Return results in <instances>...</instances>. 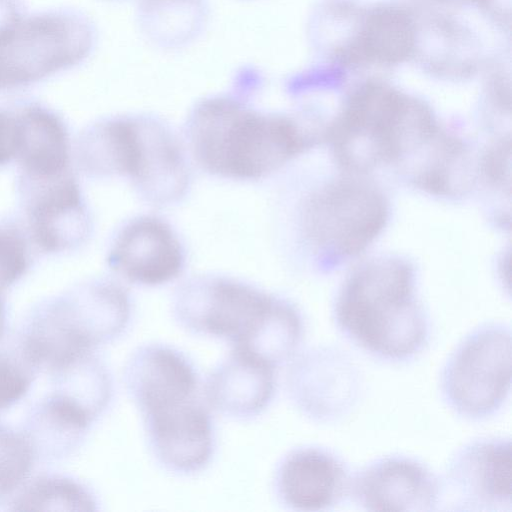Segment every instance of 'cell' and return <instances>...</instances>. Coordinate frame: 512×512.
Returning <instances> with one entry per match:
<instances>
[{"label":"cell","instance_id":"cell-9","mask_svg":"<svg viewBox=\"0 0 512 512\" xmlns=\"http://www.w3.org/2000/svg\"><path fill=\"white\" fill-rule=\"evenodd\" d=\"M286 375L288 394L307 417L337 421L356 406L362 391L358 367L345 351L317 346L295 355Z\"/></svg>","mask_w":512,"mask_h":512},{"label":"cell","instance_id":"cell-26","mask_svg":"<svg viewBox=\"0 0 512 512\" xmlns=\"http://www.w3.org/2000/svg\"><path fill=\"white\" fill-rule=\"evenodd\" d=\"M484 173L494 185L510 183V141H500L489 149L484 160Z\"/></svg>","mask_w":512,"mask_h":512},{"label":"cell","instance_id":"cell-14","mask_svg":"<svg viewBox=\"0 0 512 512\" xmlns=\"http://www.w3.org/2000/svg\"><path fill=\"white\" fill-rule=\"evenodd\" d=\"M108 261L131 282L159 285L179 275L184 254L170 226L146 216L133 220L118 233Z\"/></svg>","mask_w":512,"mask_h":512},{"label":"cell","instance_id":"cell-25","mask_svg":"<svg viewBox=\"0 0 512 512\" xmlns=\"http://www.w3.org/2000/svg\"><path fill=\"white\" fill-rule=\"evenodd\" d=\"M21 140L18 112L0 109V167L16 159Z\"/></svg>","mask_w":512,"mask_h":512},{"label":"cell","instance_id":"cell-21","mask_svg":"<svg viewBox=\"0 0 512 512\" xmlns=\"http://www.w3.org/2000/svg\"><path fill=\"white\" fill-rule=\"evenodd\" d=\"M13 509L94 511L93 495L78 482L59 476L42 477L32 482L13 502Z\"/></svg>","mask_w":512,"mask_h":512},{"label":"cell","instance_id":"cell-5","mask_svg":"<svg viewBox=\"0 0 512 512\" xmlns=\"http://www.w3.org/2000/svg\"><path fill=\"white\" fill-rule=\"evenodd\" d=\"M511 387V331L503 323H486L472 330L455 347L440 375L447 406L468 420L496 414Z\"/></svg>","mask_w":512,"mask_h":512},{"label":"cell","instance_id":"cell-6","mask_svg":"<svg viewBox=\"0 0 512 512\" xmlns=\"http://www.w3.org/2000/svg\"><path fill=\"white\" fill-rule=\"evenodd\" d=\"M280 300L237 280L198 277L178 290L174 312L190 331L226 339L234 347H246L258 336Z\"/></svg>","mask_w":512,"mask_h":512},{"label":"cell","instance_id":"cell-12","mask_svg":"<svg viewBox=\"0 0 512 512\" xmlns=\"http://www.w3.org/2000/svg\"><path fill=\"white\" fill-rule=\"evenodd\" d=\"M351 473L330 449L302 446L288 452L274 476L279 501L291 510L326 511L349 497Z\"/></svg>","mask_w":512,"mask_h":512},{"label":"cell","instance_id":"cell-16","mask_svg":"<svg viewBox=\"0 0 512 512\" xmlns=\"http://www.w3.org/2000/svg\"><path fill=\"white\" fill-rule=\"evenodd\" d=\"M53 320L88 349L118 336L130 316L127 294L110 282H93L47 308Z\"/></svg>","mask_w":512,"mask_h":512},{"label":"cell","instance_id":"cell-20","mask_svg":"<svg viewBox=\"0 0 512 512\" xmlns=\"http://www.w3.org/2000/svg\"><path fill=\"white\" fill-rule=\"evenodd\" d=\"M138 23L155 45L175 49L193 41L207 20L204 0H141Z\"/></svg>","mask_w":512,"mask_h":512},{"label":"cell","instance_id":"cell-28","mask_svg":"<svg viewBox=\"0 0 512 512\" xmlns=\"http://www.w3.org/2000/svg\"><path fill=\"white\" fill-rule=\"evenodd\" d=\"M21 14L13 0H0V32L14 24Z\"/></svg>","mask_w":512,"mask_h":512},{"label":"cell","instance_id":"cell-7","mask_svg":"<svg viewBox=\"0 0 512 512\" xmlns=\"http://www.w3.org/2000/svg\"><path fill=\"white\" fill-rule=\"evenodd\" d=\"M388 208L372 184L342 179L318 190L305 208L304 228L310 242L331 256L363 251L385 226Z\"/></svg>","mask_w":512,"mask_h":512},{"label":"cell","instance_id":"cell-13","mask_svg":"<svg viewBox=\"0 0 512 512\" xmlns=\"http://www.w3.org/2000/svg\"><path fill=\"white\" fill-rule=\"evenodd\" d=\"M150 448L168 470L193 473L210 460L214 437L210 415L190 399L143 415Z\"/></svg>","mask_w":512,"mask_h":512},{"label":"cell","instance_id":"cell-4","mask_svg":"<svg viewBox=\"0 0 512 512\" xmlns=\"http://www.w3.org/2000/svg\"><path fill=\"white\" fill-rule=\"evenodd\" d=\"M87 18L70 11L20 17L0 32V90L37 82L81 62L94 44Z\"/></svg>","mask_w":512,"mask_h":512},{"label":"cell","instance_id":"cell-17","mask_svg":"<svg viewBox=\"0 0 512 512\" xmlns=\"http://www.w3.org/2000/svg\"><path fill=\"white\" fill-rule=\"evenodd\" d=\"M276 367L234 348L209 376L205 393L219 412L247 418L264 410L275 393Z\"/></svg>","mask_w":512,"mask_h":512},{"label":"cell","instance_id":"cell-11","mask_svg":"<svg viewBox=\"0 0 512 512\" xmlns=\"http://www.w3.org/2000/svg\"><path fill=\"white\" fill-rule=\"evenodd\" d=\"M349 497L369 511H432L441 503V481L423 462L389 455L351 475Z\"/></svg>","mask_w":512,"mask_h":512},{"label":"cell","instance_id":"cell-15","mask_svg":"<svg viewBox=\"0 0 512 512\" xmlns=\"http://www.w3.org/2000/svg\"><path fill=\"white\" fill-rule=\"evenodd\" d=\"M124 379L142 416L197 398L195 368L186 356L168 345L139 347L127 362Z\"/></svg>","mask_w":512,"mask_h":512},{"label":"cell","instance_id":"cell-18","mask_svg":"<svg viewBox=\"0 0 512 512\" xmlns=\"http://www.w3.org/2000/svg\"><path fill=\"white\" fill-rule=\"evenodd\" d=\"M416 43L413 17L398 6L381 5L362 17L339 56L348 63L396 65L413 55Z\"/></svg>","mask_w":512,"mask_h":512},{"label":"cell","instance_id":"cell-8","mask_svg":"<svg viewBox=\"0 0 512 512\" xmlns=\"http://www.w3.org/2000/svg\"><path fill=\"white\" fill-rule=\"evenodd\" d=\"M441 481L449 510L511 511V441L482 437L458 449Z\"/></svg>","mask_w":512,"mask_h":512},{"label":"cell","instance_id":"cell-3","mask_svg":"<svg viewBox=\"0 0 512 512\" xmlns=\"http://www.w3.org/2000/svg\"><path fill=\"white\" fill-rule=\"evenodd\" d=\"M438 131L423 102L386 84L367 82L349 96L330 140L340 165L363 173L412 158Z\"/></svg>","mask_w":512,"mask_h":512},{"label":"cell","instance_id":"cell-22","mask_svg":"<svg viewBox=\"0 0 512 512\" xmlns=\"http://www.w3.org/2000/svg\"><path fill=\"white\" fill-rule=\"evenodd\" d=\"M33 461L30 440L0 425V494L16 489L28 476Z\"/></svg>","mask_w":512,"mask_h":512},{"label":"cell","instance_id":"cell-1","mask_svg":"<svg viewBox=\"0 0 512 512\" xmlns=\"http://www.w3.org/2000/svg\"><path fill=\"white\" fill-rule=\"evenodd\" d=\"M333 314L346 339L382 361L407 362L429 343L430 321L416 295L414 269L398 258L357 268L339 290Z\"/></svg>","mask_w":512,"mask_h":512},{"label":"cell","instance_id":"cell-19","mask_svg":"<svg viewBox=\"0 0 512 512\" xmlns=\"http://www.w3.org/2000/svg\"><path fill=\"white\" fill-rule=\"evenodd\" d=\"M21 127L16 160L22 177L50 178L70 169V143L59 116L38 104L18 111Z\"/></svg>","mask_w":512,"mask_h":512},{"label":"cell","instance_id":"cell-23","mask_svg":"<svg viewBox=\"0 0 512 512\" xmlns=\"http://www.w3.org/2000/svg\"><path fill=\"white\" fill-rule=\"evenodd\" d=\"M37 367L24 337L18 352L0 350V410L10 407L27 393Z\"/></svg>","mask_w":512,"mask_h":512},{"label":"cell","instance_id":"cell-24","mask_svg":"<svg viewBox=\"0 0 512 512\" xmlns=\"http://www.w3.org/2000/svg\"><path fill=\"white\" fill-rule=\"evenodd\" d=\"M29 267V253L22 232L11 224H0V293L17 282Z\"/></svg>","mask_w":512,"mask_h":512},{"label":"cell","instance_id":"cell-10","mask_svg":"<svg viewBox=\"0 0 512 512\" xmlns=\"http://www.w3.org/2000/svg\"><path fill=\"white\" fill-rule=\"evenodd\" d=\"M30 236L44 252L72 250L85 241L90 222L71 170L50 178L19 179Z\"/></svg>","mask_w":512,"mask_h":512},{"label":"cell","instance_id":"cell-2","mask_svg":"<svg viewBox=\"0 0 512 512\" xmlns=\"http://www.w3.org/2000/svg\"><path fill=\"white\" fill-rule=\"evenodd\" d=\"M188 135L205 170L233 179H257L276 171L307 141L292 118L259 112L228 95L199 102L190 116Z\"/></svg>","mask_w":512,"mask_h":512},{"label":"cell","instance_id":"cell-27","mask_svg":"<svg viewBox=\"0 0 512 512\" xmlns=\"http://www.w3.org/2000/svg\"><path fill=\"white\" fill-rule=\"evenodd\" d=\"M486 12L501 23L510 18V0H477Z\"/></svg>","mask_w":512,"mask_h":512}]
</instances>
